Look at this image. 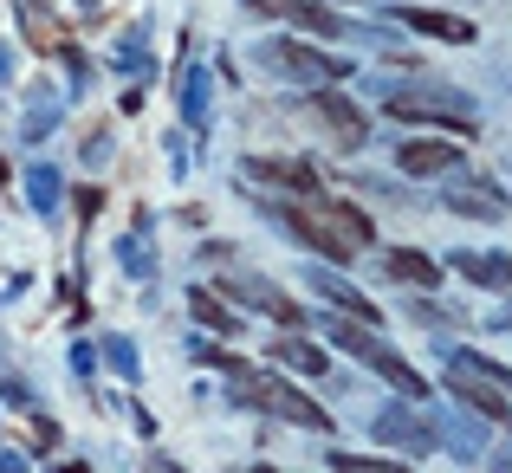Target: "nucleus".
Instances as JSON below:
<instances>
[{
    "label": "nucleus",
    "instance_id": "obj_1",
    "mask_svg": "<svg viewBox=\"0 0 512 473\" xmlns=\"http://www.w3.org/2000/svg\"><path fill=\"white\" fill-rule=\"evenodd\" d=\"M383 111L389 117H402V124H448V130H474V98L467 91H454V85H396V91H383Z\"/></svg>",
    "mask_w": 512,
    "mask_h": 473
},
{
    "label": "nucleus",
    "instance_id": "obj_2",
    "mask_svg": "<svg viewBox=\"0 0 512 473\" xmlns=\"http://www.w3.org/2000/svg\"><path fill=\"white\" fill-rule=\"evenodd\" d=\"M325 324H331V337H338V344L350 350V357H357L363 370H376L389 389H396V396H409V402H428V376H415V370H409V363H402L389 344H376V331H363V318L338 312V318H325Z\"/></svg>",
    "mask_w": 512,
    "mask_h": 473
},
{
    "label": "nucleus",
    "instance_id": "obj_3",
    "mask_svg": "<svg viewBox=\"0 0 512 473\" xmlns=\"http://www.w3.org/2000/svg\"><path fill=\"white\" fill-rule=\"evenodd\" d=\"M260 65L273 78H292V85H338V78L350 72V65H338V59H325L318 46H299V39H266L260 46Z\"/></svg>",
    "mask_w": 512,
    "mask_h": 473
},
{
    "label": "nucleus",
    "instance_id": "obj_4",
    "mask_svg": "<svg viewBox=\"0 0 512 473\" xmlns=\"http://www.w3.org/2000/svg\"><path fill=\"white\" fill-rule=\"evenodd\" d=\"M240 396L260 402V409H273V415H286V422H299V428H312V435H331V415L318 409L312 396H299L292 383H279V376H266V383H240Z\"/></svg>",
    "mask_w": 512,
    "mask_h": 473
},
{
    "label": "nucleus",
    "instance_id": "obj_5",
    "mask_svg": "<svg viewBox=\"0 0 512 473\" xmlns=\"http://www.w3.org/2000/svg\"><path fill=\"white\" fill-rule=\"evenodd\" d=\"M448 389H454V396H461L474 415H487V422L512 428V389H500L493 376H480V370H467L461 357H448Z\"/></svg>",
    "mask_w": 512,
    "mask_h": 473
},
{
    "label": "nucleus",
    "instance_id": "obj_6",
    "mask_svg": "<svg viewBox=\"0 0 512 473\" xmlns=\"http://www.w3.org/2000/svg\"><path fill=\"white\" fill-rule=\"evenodd\" d=\"M383 448H402V454H428L435 448V422L422 415V402L415 409H402V402H389V409H376V428H370Z\"/></svg>",
    "mask_w": 512,
    "mask_h": 473
},
{
    "label": "nucleus",
    "instance_id": "obj_7",
    "mask_svg": "<svg viewBox=\"0 0 512 473\" xmlns=\"http://www.w3.org/2000/svg\"><path fill=\"white\" fill-rule=\"evenodd\" d=\"M240 7L260 13V20H292V26H305V33H318V39H344L350 33L338 13H325L318 0H240Z\"/></svg>",
    "mask_w": 512,
    "mask_h": 473
},
{
    "label": "nucleus",
    "instance_id": "obj_8",
    "mask_svg": "<svg viewBox=\"0 0 512 473\" xmlns=\"http://www.w3.org/2000/svg\"><path fill=\"white\" fill-rule=\"evenodd\" d=\"M312 117H318V124H325L331 137L344 143V150H357V143L370 137V124H363V111H357L350 98H338L331 85H318V91H312Z\"/></svg>",
    "mask_w": 512,
    "mask_h": 473
},
{
    "label": "nucleus",
    "instance_id": "obj_9",
    "mask_svg": "<svg viewBox=\"0 0 512 473\" xmlns=\"http://www.w3.org/2000/svg\"><path fill=\"white\" fill-rule=\"evenodd\" d=\"M396 20L409 26V33L448 39V46H467V39H474V20H467V13H448V7H396Z\"/></svg>",
    "mask_w": 512,
    "mask_h": 473
},
{
    "label": "nucleus",
    "instance_id": "obj_10",
    "mask_svg": "<svg viewBox=\"0 0 512 473\" xmlns=\"http://www.w3.org/2000/svg\"><path fill=\"white\" fill-rule=\"evenodd\" d=\"M396 169H402V175H415V182H435V175L461 169V150H454V143L422 137V143H402V150H396Z\"/></svg>",
    "mask_w": 512,
    "mask_h": 473
},
{
    "label": "nucleus",
    "instance_id": "obj_11",
    "mask_svg": "<svg viewBox=\"0 0 512 473\" xmlns=\"http://www.w3.org/2000/svg\"><path fill=\"white\" fill-rule=\"evenodd\" d=\"M448 266L467 279V286H480V292H512V253H474V247H461Z\"/></svg>",
    "mask_w": 512,
    "mask_h": 473
},
{
    "label": "nucleus",
    "instance_id": "obj_12",
    "mask_svg": "<svg viewBox=\"0 0 512 473\" xmlns=\"http://www.w3.org/2000/svg\"><path fill=\"white\" fill-rule=\"evenodd\" d=\"M247 175H253V182H273V188H292V195H312V201L325 195L318 169H305V162H260V156H253Z\"/></svg>",
    "mask_w": 512,
    "mask_h": 473
},
{
    "label": "nucleus",
    "instance_id": "obj_13",
    "mask_svg": "<svg viewBox=\"0 0 512 473\" xmlns=\"http://www.w3.org/2000/svg\"><path fill=\"white\" fill-rule=\"evenodd\" d=\"M441 201H448L454 214H480V221H506V195H500L493 182H454V188H448Z\"/></svg>",
    "mask_w": 512,
    "mask_h": 473
},
{
    "label": "nucleus",
    "instance_id": "obj_14",
    "mask_svg": "<svg viewBox=\"0 0 512 473\" xmlns=\"http://www.w3.org/2000/svg\"><path fill=\"white\" fill-rule=\"evenodd\" d=\"M383 273L396 279V286H422V292H428V286L441 279V266L428 260L422 247H389V253H383Z\"/></svg>",
    "mask_w": 512,
    "mask_h": 473
},
{
    "label": "nucleus",
    "instance_id": "obj_15",
    "mask_svg": "<svg viewBox=\"0 0 512 473\" xmlns=\"http://www.w3.org/2000/svg\"><path fill=\"white\" fill-rule=\"evenodd\" d=\"M312 292L318 299H331L338 312H350V318H363V324H376V305H370V292H357L344 273H312Z\"/></svg>",
    "mask_w": 512,
    "mask_h": 473
},
{
    "label": "nucleus",
    "instance_id": "obj_16",
    "mask_svg": "<svg viewBox=\"0 0 512 473\" xmlns=\"http://www.w3.org/2000/svg\"><path fill=\"white\" fill-rule=\"evenodd\" d=\"M227 286H234V299H247V305H260V312H273L279 324H305L299 305H292L279 286H266V279H227Z\"/></svg>",
    "mask_w": 512,
    "mask_h": 473
},
{
    "label": "nucleus",
    "instance_id": "obj_17",
    "mask_svg": "<svg viewBox=\"0 0 512 473\" xmlns=\"http://www.w3.org/2000/svg\"><path fill=\"white\" fill-rule=\"evenodd\" d=\"M273 357H279V363H292V370H305V376H331L325 350H318V344H305V337H279V344H273Z\"/></svg>",
    "mask_w": 512,
    "mask_h": 473
},
{
    "label": "nucleus",
    "instance_id": "obj_18",
    "mask_svg": "<svg viewBox=\"0 0 512 473\" xmlns=\"http://www.w3.org/2000/svg\"><path fill=\"white\" fill-rule=\"evenodd\" d=\"M26 188H33V208H39V214H59V175H52L46 162H33Z\"/></svg>",
    "mask_w": 512,
    "mask_h": 473
},
{
    "label": "nucleus",
    "instance_id": "obj_19",
    "mask_svg": "<svg viewBox=\"0 0 512 473\" xmlns=\"http://www.w3.org/2000/svg\"><path fill=\"white\" fill-rule=\"evenodd\" d=\"M182 117L188 124H208V72H188V85H182Z\"/></svg>",
    "mask_w": 512,
    "mask_h": 473
},
{
    "label": "nucleus",
    "instance_id": "obj_20",
    "mask_svg": "<svg viewBox=\"0 0 512 473\" xmlns=\"http://www.w3.org/2000/svg\"><path fill=\"white\" fill-rule=\"evenodd\" d=\"M195 318H201V324H214L221 337H234V331H240V324H234V312H221V305H214L208 292H195Z\"/></svg>",
    "mask_w": 512,
    "mask_h": 473
},
{
    "label": "nucleus",
    "instance_id": "obj_21",
    "mask_svg": "<svg viewBox=\"0 0 512 473\" xmlns=\"http://www.w3.org/2000/svg\"><path fill=\"white\" fill-rule=\"evenodd\" d=\"M104 350H111V363H117L124 376H137V350H130V337H111Z\"/></svg>",
    "mask_w": 512,
    "mask_h": 473
},
{
    "label": "nucleus",
    "instance_id": "obj_22",
    "mask_svg": "<svg viewBox=\"0 0 512 473\" xmlns=\"http://www.w3.org/2000/svg\"><path fill=\"white\" fill-rule=\"evenodd\" d=\"M124 260H130V273H150V253H143V240H124Z\"/></svg>",
    "mask_w": 512,
    "mask_h": 473
},
{
    "label": "nucleus",
    "instance_id": "obj_23",
    "mask_svg": "<svg viewBox=\"0 0 512 473\" xmlns=\"http://www.w3.org/2000/svg\"><path fill=\"white\" fill-rule=\"evenodd\" d=\"M500 331H512V312H506V318H500Z\"/></svg>",
    "mask_w": 512,
    "mask_h": 473
}]
</instances>
